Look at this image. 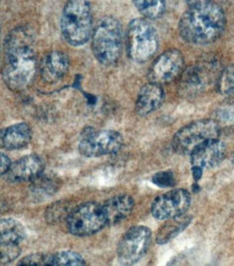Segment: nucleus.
<instances>
[{
    "instance_id": "1",
    "label": "nucleus",
    "mask_w": 234,
    "mask_h": 266,
    "mask_svg": "<svg viewBox=\"0 0 234 266\" xmlns=\"http://www.w3.org/2000/svg\"><path fill=\"white\" fill-rule=\"evenodd\" d=\"M37 71L34 34L28 27H17L4 40L2 78L11 90L21 91L33 82Z\"/></svg>"
},
{
    "instance_id": "2",
    "label": "nucleus",
    "mask_w": 234,
    "mask_h": 266,
    "mask_svg": "<svg viewBox=\"0 0 234 266\" xmlns=\"http://www.w3.org/2000/svg\"><path fill=\"white\" fill-rule=\"evenodd\" d=\"M226 26V16L218 4L205 1L190 5L182 14L178 29L185 41L204 46L212 43L223 34Z\"/></svg>"
},
{
    "instance_id": "3",
    "label": "nucleus",
    "mask_w": 234,
    "mask_h": 266,
    "mask_svg": "<svg viewBox=\"0 0 234 266\" xmlns=\"http://www.w3.org/2000/svg\"><path fill=\"white\" fill-rule=\"evenodd\" d=\"M92 12L86 0H69L61 18V28L65 40L78 47L86 43L92 36Z\"/></svg>"
},
{
    "instance_id": "4",
    "label": "nucleus",
    "mask_w": 234,
    "mask_h": 266,
    "mask_svg": "<svg viewBox=\"0 0 234 266\" xmlns=\"http://www.w3.org/2000/svg\"><path fill=\"white\" fill-rule=\"evenodd\" d=\"M123 47V34L120 23L107 17L99 23L92 36V51L96 60L104 65H111L119 60Z\"/></svg>"
},
{
    "instance_id": "5",
    "label": "nucleus",
    "mask_w": 234,
    "mask_h": 266,
    "mask_svg": "<svg viewBox=\"0 0 234 266\" xmlns=\"http://www.w3.org/2000/svg\"><path fill=\"white\" fill-rule=\"evenodd\" d=\"M159 38L156 28L143 18L133 20L128 28V52L132 61L145 63L157 50Z\"/></svg>"
},
{
    "instance_id": "6",
    "label": "nucleus",
    "mask_w": 234,
    "mask_h": 266,
    "mask_svg": "<svg viewBox=\"0 0 234 266\" xmlns=\"http://www.w3.org/2000/svg\"><path fill=\"white\" fill-rule=\"evenodd\" d=\"M106 225L103 206L95 201H87L73 208L66 218L68 232L78 237L93 235Z\"/></svg>"
},
{
    "instance_id": "7",
    "label": "nucleus",
    "mask_w": 234,
    "mask_h": 266,
    "mask_svg": "<svg viewBox=\"0 0 234 266\" xmlns=\"http://www.w3.org/2000/svg\"><path fill=\"white\" fill-rule=\"evenodd\" d=\"M219 125L213 120H199L183 126L176 133L172 145L175 152L179 154L190 155L191 152L210 139L218 138Z\"/></svg>"
},
{
    "instance_id": "8",
    "label": "nucleus",
    "mask_w": 234,
    "mask_h": 266,
    "mask_svg": "<svg viewBox=\"0 0 234 266\" xmlns=\"http://www.w3.org/2000/svg\"><path fill=\"white\" fill-rule=\"evenodd\" d=\"M123 138L116 131L96 132L92 128L84 129L78 145L81 155L85 157H99L115 154L121 150Z\"/></svg>"
},
{
    "instance_id": "9",
    "label": "nucleus",
    "mask_w": 234,
    "mask_h": 266,
    "mask_svg": "<svg viewBox=\"0 0 234 266\" xmlns=\"http://www.w3.org/2000/svg\"><path fill=\"white\" fill-rule=\"evenodd\" d=\"M218 64L216 61L204 60L188 67L180 75V88L187 95H195L205 91L215 81L219 79Z\"/></svg>"
},
{
    "instance_id": "10",
    "label": "nucleus",
    "mask_w": 234,
    "mask_h": 266,
    "mask_svg": "<svg viewBox=\"0 0 234 266\" xmlns=\"http://www.w3.org/2000/svg\"><path fill=\"white\" fill-rule=\"evenodd\" d=\"M151 231L147 226L136 225L125 232L117 247V256L120 263L132 265L138 262L150 246Z\"/></svg>"
},
{
    "instance_id": "11",
    "label": "nucleus",
    "mask_w": 234,
    "mask_h": 266,
    "mask_svg": "<svg viewBox=\"0 0 234 266\" xmlns=\"http://www.w3.org/2000/svg\"><path fill=\"white\" fill-rule=\"evenodd\" d=\"M191 204V196L187 190L177 189L164 193L154 200L151 205V214L160 221L182 216Z\"/></svg>"
},
{
    "instance_id": "12",
    "label": "nucleus",
    "mask_w": 234,
    "mask_h": 266,
    "mask_svg": "<svg viewBox=\"0 0 234 266\" xmlns=\"http://www.w3.org/2000/svg\"><path fill=\"white\" fill-rule=\"evenodd\" d=\"M185 70V60L180 51L168 50L162 53L150 67L148 78L156 84H165L180 77Z\"/></svg>"
},
{
    "instance_id": "13",
    "label": "nucleus",
    "mask_w": 234,
    "mask_h": 266,
    "mask_svg": "<svg viewBox=\"0 0 234 266\" xmlns=\"http://www.w3.org/2000/svg\"><path fill=\"white\" fill-rule=\"evenodd\" d=\"M226 155V144L218 138H215L198 145L190 153V162L192 166L210 169L218 166Z\"/></svg>"
},
{
    "instance_id": "14",
    "label": "nucleus",
    "mask_w": 234,
    "mask_h": 266,
    "mask_svg": "<svg viewBox=\"0 0 234 266\" xmlns=\"http://www.w3.org/2000/svg\"><path fill=\"white\" fill-rule=\"evenodd\" d=\"M43 170L44 162L42 158L36 154H30L12 163L5 174V179L9 182L33 181L43 174Z\"/></svg>"
},
{
    "instance_id": "15",
    "label": "nucleus",
    "mask_w": 234,
    "mask_h": 266,
    "mask_svg": "<svg viewBox=\"0 0 234 266\" xmlns=\"http://www.w3.org/2000/svg\"><path fill=\"white\" fill-rule=\"evenodd\" d=\"M69 67L67 55L61 51H52L40 63L41 78L47 83H54L63 78Z\"/></svg>"
},
{
    "instance_id": "16",
    "label": "nucleus",
    "mask_w": 234,
    "mask_h": 266,
    "mask_svg": "<svg viewBox=\"0 0 234 266\" xmlns=\"http://www.w3.org/2000/svg\"><path fill=\"white\" fill-rule=\"evenodd\" d=\"M103 206V211L107 225H115L128 218L134 209L135 202L130 195H117L107 200Z\"/></svg>"
},
{
    "instance_id": "17",
    "label": "nucleus",
    "mask_w": 234,
    "mask_h": 266,
    "mask_svg": "<svg viewBox=\"0 0 234 266\" xmlns=\"http://www.w3.org/2000/svg\"><path fill=\"white\" fill-rule=\"evenodd\" d=\"M164 100V91L160 84L149 82L139 91L135 103V110L139 116H148L159 109Z\"/></svg>"
},
{
    "instance_id": "18",
    "label": "nucleus",
    "mask_w": 234,
    "mask_h": 266,
    "mask_svg": "<svg viewBox=\"0 0 234 266\" xmlns=\"http://www.w3.org/2000/svg\"><path fill=\"white\" fill-rule=\"evenodd\" d=\"M31 137L33 132L30 126L26 123H17L1 131L0 142L3 149L13 151L26 147L30 142Z\"/></svg>"
},
{
    "instance_id": "19",
    "label": "nucleus",
    "mask_w": 234,
    "mask_h": 266,
    "mask_svg": "<svg viewBox=\"0 0 234 266\" xmlns=\"http://www.w3.org/2000/svg\"><path fill=\"white\" fill-rule=\"evenodd\" d=\"M30 182L29 196L31 200L36 201L50 198V196L58 192L59 190V180L53 176L42 174Z\"/></svg>"
},
{
    "instance_id": "20",
    "label": "nucleus",
    "mask_w": 234,
    "mask_h": 266,
    "mask_svg": "<svg viewBox=\"0 0 234 266\" xmlns=\"http://www.w3.org/2000/svg\"><path fill=\"white\" fill-rule=\"evenodd\" d=\"M191 221L192 217L186 216V214L166 220L165 224H164L159 230V232H157V235L156 238V243L159 245L167 244L176 236H178L181 232L185 231L189 226V224L191 223Z\"/></svg>"
},
{
    "instance_id": "21",
    "label": "nucleus",
    "mask_w": 234,
    "mask_h": 266,
    "mask_svg": "<svg viewBox=\"0 0 234 266\" xmlns=\"http://www.w3.org/2000/svg\"><path fill=\"white\" fill-rule=\"evenodd\" d=\"M1 233H0V240L1 243H13L20 244L25 238V229L18 221L5 218L0 222Z\"/></svg>"
},
{
    "instance_id": "22",
    "label": "nucleus",
    "mask_w": 234,
    "mask_h": 266,
    "mask_svg": "<svg viewBox=\"0 0 234 266\" xmlns=\"http://www.w3.org/2000/svg\"><path fill=\"white\" fill-rule=\"evenodd\" d=\"M134 5L143 16L156 20L165 10V0H133Z\"/></svg>"
},
{
    "instance_id": "23",
    "label": "nucleus",
    "mask_w": 234,
    "mask_h": 266,
    "mask_svg": "<svg viewBox=\"0 0 234 266\" xmlns=\"http://www.w3.org/2000/svg\"><path fill=\"white\" fill-rule=\"evenodd\" d=\"M84 264V259L73 250L59 251L52 253L51 256V265L53 266H78Z\"/></svg>"
},
{
    "instance_id": "24",
    "label": "nucleus",
    "mask_w": 234,
    "mask_h": 266,
    "mask_svg": "<svg viewBox=\"0 0 234 266\" xmlns=\"http://www.w3.org/2000/svg\"><path fill=\"white\" fill-rule=\"evenodd\" d=\"M71 211L72 209L69 207V202L66 200H60L50 205L47 208L44 216H46L48 223H56L63 219H66Z\"/></svg>"
},
{
    "instance_id": "25",
    "label": "nucleus",
    "mask_w": 234,
    "mask_h": 266,
    "mask_svg": "<svg viewBox=\"0 0 234 266\" xmlns=\"http://www.w3.org/2000/svg\"><path fill=\"white\" fill-rule=\"evenodd\" d=\"M218 91L223 95H234V64L221 71L217 82Z\"/></svg>"
},
{
    "instance_id": "26",
    "label": "nucleus",
    "mask_w": 234,
    "mask_h": 266,
    "mask_svg": "<svg viewBox=\"0 0 234 266\" xmlns=\"http://www.w3.org/2000/svg\"><path fill=\"white\" fill-rule=\"evenodd\" d=\"M0 255H1L0 256V262H1V265L11 263L21 255L20 244L1 243V247H0Z\"/></svg>"
},
{
    "instance_id": "27",
    "label": "nucleus",
    "mask_w": 234,
    "mask_h": 266,
    "mask_svg": "<svg viewBox=\"0 0 234 266\" xmlns=\"http://www.w3.org/2000/svg\"><path fill=\"white\" fill-rule=\"evenodd\" d=\"M52 253H33L24 257L18 265H35V266H48L51 265Z\"/></svg>"
},
{
    "instance_id": "28",
    "label": "nucleus",
    "mask_w": 234,
    "mask_h": 266,
    "mask_svg": "<svg viewBox=\"0 0 234 266\" xmlns=\"http://www.w3.org/2000/svg\"><path fill=\"white\" fill-rule=\"evenodd\" d=\"M153 182L160 188H173L176 185V179L173 172L164 170V172H159L154 175Z\"/></svg>"
},
{
    "instance_id": "29",
    "label": "nucleus",
    "mask_w": 234,
    "mask_h": 266,
    "mask_svg": "<svg viewBox=\"0 0 234 266\" xmlns=\"http://www.w3.org/2000/svg\"><path fill=\"white\" fill-rule=\"evenodd\" d=\"M219 117L225 122H234V103H232L231 106L221 109L219 112Z\"/></svg>"
},
{
    "instance_id": "30",
    "label": "nucleus",
    "mask_w": 234,
    "mask_h": 266,
    "mask_svg": "<svg viewBox=\"0 0 234 266\" xmlns=\"http://www.w3.org/2000/svg\"><path fill=\"white\" fill-rule=\"evenodd\" d=\"M0 158H1V162H0V172H1V175L4 176L5 174L8 173V170L10 169L12 163H11V160L9 158L8 155H5L4 153H1L0 154Z\"/></svg>"
},
{
    "instance_id": "31",
    "label": "nucleus",
    "mask_w": 234,
    "mask_h": 266,
    "mask_svg": "<svg viewBox=\"0 0 234 266\" xmlns=\"http://www.w3.org/2000/svg\"><path fill=\"white\" fill-rule=\"evenodd\" d=\"M192 175H193V179L195 182H198L202 175H203V168L200 166H192Z\"/></svg>"
},
{
    "instance_id": "32",
    "label": "nucleus",
    "mask_w": 234,
    "mask_h": 266,
    "mask_svg": "<svg viewBox=\"0 0 234 266\" xmlns=\"http://www.w3.org/2000/svg\"><path fill=\"white\" fill-rule=\"evenodd\" d=\"M183 1H185L186 3H188L189 5H194V4L208 1V0H183Z\"/></svg>"
},
{
    "instance_id": "33",
    "label": "nucleus",
    "mask_w": 234,
    "mask_h": 266,
    "mask_svg": "<svg viewBox=\"0 0 234 266\" xmlns=\"http://www.w3.org/2000/svg\"><path fill=\"white\" fill-rule=\"evenodd\" d=\"M231 162L234 164V152L232 153V156H231Z\"/></svg>"
}]
</instances>
